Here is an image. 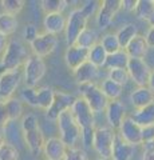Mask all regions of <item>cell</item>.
<instances>
[{"label": "cell", "mask_w": 154, "mask_h": 160, "mask_svg": "<svg viewBox=\"0 0 154 160\" xmlns=\"http://www.w3.org/2000/svg\"><path fill=\"white\" fill-rule=\"evenodd\" d=\"M19 159H20V153H19V149L13 144L8 142L0 144V160H19Z\"/></svg>", "instance_id": "cell-36"}, {"label": "cell", "mask_w": 154, "mask_h": 160, "mask_svg": "<svg viewBox=\"0 0 154 160\" xmlns=\"http://www.w3.org/2000/svg\"><path fill=\"white\" fill-rule=\"evenodd\" d=\"M118 135L133 147L142 144V127L137 122H134L131 116L125 118L118 129Z\"/></svg>", "instance_id": "cell-13"}, {"label": "cell", "mask_w": 154, "mask_h": 160, "mask_svg": "<svg viewBox=\"0 0 154 160\" xmlns=\"http://www.w3.org/2000/svg\"><path fill=\"white\" fill-rule=\"evenodd\" d=\"M31 46L32 55L39 58H46L48 55H51L58 47V36L47 32L39 33L38 38L29 44Z\"/></svg>", "instance_id": "cell-14"}, {"label": "cell", "mask_w": 154, "mask_h": 160, "mask_svg": "<svg viewBox=\"0 0 154 160\" xmlns=\"http://www.w3.org/2000/svg\"><path fill=\"white\" fill-rule=\"evenodd\" d=\"M59 128V138L66 144L67 148H74L82 138V128L79 127L71 111L63 112L56 120Z\"/></svg>", "instance_id": "cell-3"}, {"label": "cell", "mask_w": 154, "mask_h": 160, "mask_svg": "<svg viewBox=\"0 0 154 160\" xmlns=\"http://www.w3.org/2000/svg\"><path fill=\"white\" fill-rule=\"evenodd\" d=\"M55 89L48 87V86H43L39 87L36 89V103H38V108L43 109V111H47V109L51 107V104L54 103V99H55Z\"/></svg>", "instance_id": "cell-24"}, {"label": "cell", "mask_w": 154, "mask_h": 160, "mask_svg": "<svg viewBox=\"0 0 154 160\" xmlns=\"http://www.w3.org/2000/svg\"><path fill=\"white\" fill-rule=\"evenodd\" d=\"M127 71L130 75V79L138 87H147L149 79H150L151 71L149 64L143 59H131L129 60Z\"/></svg>", "instance_id": "cell-12"}, {"label": "cell", "mask_w": 154, "mask_h": 160, "mask_svg": "<svg viewBox=\"0 0 154 160\" xmlns=\"http://www.w3.org/2000/svg\"><path fill=\"white\" fill-rule=\"evenodd\" d=\"M101 89H102V92L105 93V96L109 99V102H110V100H119V98H121V95L123 92V87L121 84L113 82V80L107 79V78L102 82Z\"/></svg>", "instance_id": "cell-29"}, {"label": "cell", "mask_w": 154, "mask_h": 160, "mask_svg": "<svg viewBox=\"0 0 154 160\" xmlns=\"http://www.w3.org/2000/svg\"><path fill=\"white\" fill-rule=\"evenodd\" d=\"M99 6H101V2H95V0L87 2V3H84V6L82 7V11L88 19H90V16H94V15L98 13Z\"/></svg>", "instance_id": "cell-43"}, {"label": "cell", "mask_w": 154, "mask_h": 160, "mask_svg": "<svg viewBox=\"0 0 154 160\" xmlns=\"http://www.w3.org/2000/svg\"><path fill=\"white\" fill-rule=\"evenodd\" d=\"M67 146L61 138H48L43 148L46 160H63L67 152Z\"/></svg>", "instance_id": "cell-17"}, {"label": "cell", "mask_w": 154, "mask_h": 160, "mask_svg": "<svg viewBox=\"0 0 154 160\" xmlns=\"http://www.w3.org/2000/svg\"><path fill=\"white\" fill-rule=\"evenodd\" d=\"M38 35H39V32H38V28H36L35 24L28 23L27 26L24 27V31H23V38H24V40H26L27 43L31 44V43L34 42V40H35V39L38 38Z\"/></svg>", "instance_id": "cell-42"}, {"label": "cell", "mask_w": 154, "mask_h": 160, "mask_svg": "<svg viewBox=\"0 0 154 160\" xmlns=\"http://www.w3.org/2000/svg\"><path fill=\"white\" fill-rule=\"evenodd\" d=\"M68 3L66 0H43L40 2V7L44 13H63L67 8Z\"/></svg>", "instance_id": "cell-32"}, {"label": "cell", "mask_w": 154, "mask_h": 160, "mask_svg": "<svg viewBox=\"0 0 154 160\" xmlns=\"http://www.w3.org/2000/svg\"><path fill=\"white\" fill-rule=\"evenodd\" d=\"M154 142V126L142 127V144Z\"/></svg>", "instance_id": "cell-44"}, {"label": "cell", "mask_w": 154, "mask_h": 160, "mask_svg": "<svg viewBox=\"0 0 154 160\" xmlns=\"http://www.w3.org/2000/svg\"><path fill=\"white\" fill-rule=\"evenodd\" d=\"M88 18L83 13L82 8H75L70 12L67 16V24H66V43L67 47L75 46L77 40L84 29L87 28Z\"/></svg>", "instance_id": "cell-5"}, {"label": "cell", "mask_w": 154, "mask_h": 160, "mask_svg": "<svg viewBox=\"0 0 154 160\" xmlns=\"http://www.w3.org/2000/svg\"><path fill=\"white\" fill-rule=\"evenodd\" d=\"M88 60V49L78 47V46H71L67 47L66 52H64V62H66L67 67L74 72L77 68H79L83 63Z\"/></svg>", "instance_id": "cell-16"}, {"label": "cell", "mask_w": 154, "mask_h": 160, "mask_svg": "<svg viewBox=\"0 0 154 160\" xmlns=\"http://www.w3.org/2000/svg\"><path fill=\"white\" fill-rule=\"evenodd\" d=\"M22 133L24 143L27 144L28 149L32 155H38L43 152L44 144H46V138L43 135V131L39 126L38 116L34 113H28L22 119Z\"/></svg>", "instance_id": "cell-1"}, {"label": "cell", "mask_w": 154, "mask_h": 160, "mask_svg": "<svg viewBox=\"0 0 154 160\" xmlns=\"http://www.w3.org/2000/svg\"><path fill=\"white\" fill-rule=\"evenodd\" d=\"M95 160H110V159H103V158H98V159H95Z\"/></svg>", "instance_id": "cell-51"}, {"label": "cell", "mask_w": 154, "mask_h": 160, "mask_svg": "<svg viewBox=\"0 0 154 160\" xmlns=\"http://www.w3.org/2000/svg\"><path fill=\"white\" fill-rule=\"evenodd\" d=\"M133 155H134V147L127 142H125L117 132L111 160H131Z\"/></svg>", "instance_id": "cell-21"}, {"label": "cell", "mask_w": 154, "mask_h": 160, "mask_svg": "<svg viewBox=\"0 0 154 160\" xmlns=\"http://www.w3.org/2000/svg\"><path fill=\"white\" fill-rule=\"evenodd\" d=\"M117 132L110 127H99L95 131V136H94L93 148L99 158L103 159H111L114 142H115Z\"/></svg>", "instance_id": "cell-7"}, {"label": "cell", "mask_w": 154, "mask_h": 160, "mask_svg": "<svg viewBox=\"0 0 154 160\" xmlns=\"http://www.w3.org/2000/svg\"><path fill=\"white\" fill-rule=\"evenodd\" d=\"M75 99L77 98H74L71 93H67L63 91H56L54 103L46 111V118L48 120H51V122H56L63 112L70 111L74 102H75Z\"/></svg>", "instance_id": "cell-10"}, {"label": "cell", "mask_w": 154, "mask_h": 160, "mask_svg": "<svg viewBox=\"0 0 154 160\" xmlns=\"http://www.w3.org/2000/svg\"><path fill=\"white\" fill-rule=\"evenodd\" d=\"M125 51L131 59H143L149 51V46L146 43L145 36L138 35L137 38H134L130 42V44L126 47Z\"/></svg>", "instance_id": "cell-22"}, {"label": "cell", "mask_w": 154, "mask_h": 160, "mask_svg": "<svg viewBox=\"0 0 154 160\" xmlns=\"http://www.w3.org/2000/svg\"><path fill=\"white\" fill-rule=\"evenodd\" d=\"M71 113L82 129L95 127V113L83 98H77L71 107Z\"/></svg>", "instance_id": "cell-9"}, {"label": "cell", "mask_w": 154, "mask_h": 160, "mask_svg": "<svg viewBox=\"0 0 154 160\" xmlns=\"http://www.w3.org/2000/svg\"><path fill=\"white\" fill-rule=\"evenodd\" d=\"M72 73H74V78H75L78 86L79 84H86V83H94V80L99 76V68L87 60L86 63H83Z\"/></svg>", "instance_id": "cell-19"}, {"label": "cell", "mask_w": 154, "mask_h": 160, "mask_svg": "<svg viewBox=\"0 0 154 160\" xmlns=\"http://www.w3.org/2000/svg\"><path fill=\"white\" fill-rule=\"evenodd\" d=\"M6 103V108L8 112V116L11 123L15 122V120H19L23 116V102L19 100L16 98H9L4 100Z\"/></svg>", "instance_id": "cell-31"}, {"label": "cell", "mask_w": 154, "mask_h": 160, "mask_svg": "<svg viewBox=\"0 0 154 160\" xmlns=\"http://www.w3.org/2000/svg\"><path fill=\"white\" fill-rule=\"evenodd\" d=\"M147 23L150 24V27H154V15H153L150 19H149V22H147Z\"/></svg>", "instance_id": "cell-50"}, {"label": "cell", "mask_w": 154, "mask_h": 160, "mask_svg": "<svg viewBox=\"0 0 154 160\" xmlns=\"http://www.w3.org/2000/svg\"><path fill=\"white\" fill-rule=\"evenodd\" d=\"M67 19L63 13H47L43 19V27L44 32L51 33L58 36L61 32L66 31Z\"/></svg>", "instance_id": "cell-18"}, {"label": "cell", "mask_w": 154, "mask_h": 160, "mask_svg": "<svg viewBox=\"0 0 154 160\" xmlns=\"http://www.w3.org/2000/svg\"><path fill=\"white\" fill-rule=\"evenodd\" d=\"M130 102L135 109H140L154 103V92L149 87H137L130 93Z\"/></svg>", "instance_id": "cell-20"}, {"label": "cell", "mask_w": 154, "mask_h": 160, "mask_svg": "<svg viewBox=\"0 0 154 160\" xmlns=\"http://www.w3.org/2000/svg\"><path fill=\"white\" fill-rule=\"evenodd\" d=\"M129 60H130V56L127 55V52L125 51V49H121V51H118L115 53L109 55L105 67L107 69H117V68L127 69Z\"/></svg>", "instance_id": "cell-26"}, {"label": "cell", "mask_w": 154, "mask_h": 160, "mask_svg": "<svg viewBox=\"0 0 154 160\" xmlns=\"http://www.w3.org/2000/svg\"><path fill=\"white\" fill-rule=\"evenodd\" d=\"M23 80V69H9L3 71L0 73V96L4 100L13 98V93L16 92Z\"/></svg>", "instance_id": "cell-8"}, {"label": "cell", "mask_w": 154, "mask_h": 160, "mask_svg": "<svg viewBox=\"0 0 154 160\" xmlns=\"http://www.w3.org/2000/svg\"><path fill=\"white\" fill-rule=\"evenodd\" d=\"M107 56H109V53L106 52V49L102 47L101 43H98L97 46H94L91 49H88V62L93 63L94 66L98 68L105 67Z\"/></svg>", "instance_id": "cell-30"}, {"label": "cell", "mask_w": 154, "mask_h": 160, "mask_svg": "<svg viewBox=\"0 0 154 160\" xmlns=\"http://www.w3.org/2000/svg\"><path fill=\"white\" fill-rule=\"evenodd\" d=\"M63 160H88V156L83 148H68L66 152V156Z\"/></svg>", "instance_id": "cell-40"}, {"label": "cell", "mask_w": 154, "mask_h": 160, "mask_svg": "<svg viewBox=\"0 0 154 160\" xmlns=\"http://www.w3.org/2000/svg\"><path fill=\"white\" fill-rule=\"evenodd\" d=\"M20 96L23 99L24 103H27L28 106L38 108V103H36V88H29V87H24L20 92Z\"/></svg>", "instance_id": "cell-39"}, {"label": "cell", "mask_w": 154, "mask_h": 160, "mask_svg": "<svg viewBox=\"0 0 154 160\" xmlns=\"http://www.w3.org/2000/svg\"><path fill=\"white\" fill-rule=\"evenodd\" d=\"M99 35L95 29H93L90 27H87L84 31L79 35V38L77 40L75 46L78 47H82V48H86V49H91L94 46H97L99 43Z\"/></svg>", "instance_id": "cell-27"}, {"label": "cell", "mask_w": 154, "mask_h": 160, "mask_svg": "<svg viewBox=\"0 0 154 160\" xmlns=\"http://www.w3.org/2000/svg\"><path fill=\"white\" fill-rule=\"evenodd\" d=\"M8 38L6 36V35H3V33H0V53H4V51H6V48L8 46Z\"/></svg>", "instance_id": "cell-48"}, {"label": "cell", "mask_w": 154, "mask_h": 160, "mask_svg": "<svg viewBox=\"0 0 154 160\" xmlns=\"http://www.w3.org/2000/svg\"><path fill=\"white\" fill-rule=\"evenodd\" d=\"M99 43L102 44V47L106 49V52L109 55L115 53V52H118V51H121V49H122L115 33H105L101 38V42H99Z\"/></svg>", "instance_id": "cell-34"}, {"label": "cell", "mask_w": 154, "mask_h": 160, "mask_svg": "<svg viewBox=\"0 0 154 160\" xmlns=\"http://www.w3.org/2000/svg\"><path fill=\"white\" fill-rule=\"evenodd\" d=\"M131 118L134 122H137L141 127H149L154 126V103L149 104V106L135 109L131 113Z\"/></svg>", "instance_id": "cell-23"}, {"label": "cell", "mask_w": 154, "mask_h": 160, "mask_svg": "<svg viewBox=\"0 0 154 160\" xmlns=\"http://www.w3.org/2000/svg\"><path fill=\"white\" fill-rule=\"evenodd\" d=\"M28 58L29 53L26 46L19 40H11L0 59V69L9 71V69L22 68Z\"/></svg>", "instance_id": "cell-2"}, {"label": "cell", "mask_w": 154, "mask_h": 160, "mask_svg": "<svg viewBox=\"0 0 154 160\" xmlns=\"http://www.w3.org/2000/svg\"><path fill=\"white\" fill-rule=\"evenodd\" d=\"M47 72L46 62L35 55H29L27 62L23 66V79L26 83V87L35 88L38 83L44 78Z\"/></svg>", "instance_id": "cell-6"}, {"label": "cell", "mask_w": 154, "mask_h": 160, "mask_svg": "<svg viewBox=\"0 0 154 160\" xmlns=\"http://www.w3.org/2000/svg\"><path fill=\"white\" fill-rule=\"evenodd\" d=\"M9 123H11V120H9V116H8L6 103H4V100H0V144L6 142Z\"/></svg>", "instance_id": "cell-35"}, {"label": "cell", "mask_w": 154, "mask_h": 160, "mask_svg": "<svg viewBox=\"0 0 154 160\" xmlns=\"http://www.w3.org/2000/svg\"><path fill=\"white\" fill-rule=\"evenodd\" d=\"M107 79L113 80V82H115L118 84H121V86H126L129 80L130 79V75H129V71L125 68H117V69H109L107 72Z\"/></svg>", "instance_id": "cell-38"}, {"label": "cell", "mask_w": 154, "mask_h": 160, "mask_svg": "<svg viewBox=\"0 0 154 160\" xmlns=\"http://www.w3.org/2000/svg\"><path fill=\"white\" fill-rule=\"evenodd\" d=\"M117 38H118V42L121 44V48L122 49H126V47L130 44V42L138 36V29L135 27V24L133 23H129L125 24L123 27H121L118 29V32L115 33Z\"/></svg>", "instance_id": "cell-25"}, {"label": "cell", "mask_w": 154, "mask_h": 160, "mask_svg": "<svg viewBox=\"0 0 154 160\" xmlns=\"http://www.w3.org/2000/svg\"><path fill=\"white\" fill-rule=\"evenodd\" d=\"M122 8V0H103L101 2L97 13V26L99 29H106L110 27L113 19L115 18L118 11Z\"/></svg>", "instance_id": "cell-11"}, {"label": "cell", "mask_w": 154, "mask_h": 160, "mask_svg": "<svg viewBox=\"0 0 154 160\" xmlns=\"http://www.w3.org/2000/svg\"><path fill=\"white\" fill-rule=\"evenodd\" d=\"M106 120L109 123V127L114 131L119 129L122 122L126 118V107L121 100H110L106 108Z\"/></svg>", "instance_id": "cell-15"}, {"label": "cell", "mask_w": 154, "mask_h": 160, "mask_svg": "<svg viewBox=\"0 0 154 160\" xmlns=\"http://www.w3.org/2000/svg\"><path fill=\"white\" fill-rule=\"evenodd\" d=\"M143 146V156L142 160H154V142L145 143Z\"/></svg>", "instance_id": "cell-45"}, {"label": "cell", "mask_w": 154, "mask_h": 160, "mask_svg": "<svg viewBox=\"0 0 154 160\" xmlns=\"http://www.w3.org/2000/svg\"><path fill=\"white\" fill-rule=\"evenodd\" d=\"M78 92L88 103L94 113H101L105 112L109 104V99L102 92L101 87H98L95 83H86V84H79Z\"/></svg>", "instance_id": "cell-4"}, {"label": "cell", "mask_w": 154, "mask_h": 160, "mask_svg": "<svg viewBox=\"0 0 154 160\" xmlns=\"http://www.w3.org/2000/svg\"><path fill=\"white\" fill-rule=\"evenodd\" d=\"M138 0H122V8L126 11H135Z\"/></svg>", "instance_id": "cell-46"}, {"label": "cell", "mask_w": 154, "mask_h": 160, "mask_svg": "<svg viewBox=\"0 0 154 160\" xmlns=\"http://www.w3.org/2000/svg\"><path fill=\"white\" fill-rule=\"evenodd\" d=\"M145 39H146V43L149 48H154V27H150L147 29V32L145 35Z\"/></svg>", "instance_id": "cell-47"}, {"label": "cell", "mask_w": 154, "mask_h": 160, "mask_svg": "<svg viewBox=\"0 0 154 160\" xmlns=\"http://www.w3.org/2000/svg\"><path fill=\"white\" fill-rule=\"evenodd\" d=\"M0 4H2V8L6 13L16 16V15L22 12L26 2H24V0H2Z\"/></svg>", "instance_id": "cell-37"}, {"label": "cell", "mask_w": 154, "mask_h": 160, "mask_svg": "<svg viewBox=\"0 0 154 160\" xmlns=\"http://www.w3.org/2000/svg\"><path fill=\"white\" fill-rule=\"evenodd\" d=\"M147 87L151 89L154 92V69L151 71V75H150V79H149V83H147Z\"/></svg>", "instance_id": "cell-49"}, {"label": "cell", "mask_w": 154, "mask_h": 160, "mask_svg": "<svg viewBox=\"0 0 154 160\" xmlns=\"http://www.w3.org/2000/svg\"><path fill=\"white\" fill-rule=\"evenodd\" d=\"M95 131H97V127H93V128H84L82 129V143L86 148H91L93 147V143H94V136H95Z\"/></svg>", "instance_id": "cell-41"}, {"label": "cell", "mask_w": 154, "mask_h": 160, "mask_svg": "<svg viewBox=\"0 0 154 160\" xmlns=\"http://www.w3.org/2000/svg\"><path fill=\"white\" fill-rule=\"evenodd\" d=\"M18 26H19V22L16 16L6 13V12L0 13V33L6 35L8 38L9 35L16 32Z\"/></svg>", "instance_id": "cell-28"}, {"label": "cell", "mask_w": 154, "mask_h": 160, "mask_svg": "<svg viewBox=\"0 0 154 160\" xmlns=\"http://www.w3.org/2000/svg\"><path fill=\"white\" fill-rule=\"evenodd\" d=\"M135 13L141 20L149 22V19L154 15V0H138Z\"/></svg>", "instance_id": "cell-33"}]
</instances>
